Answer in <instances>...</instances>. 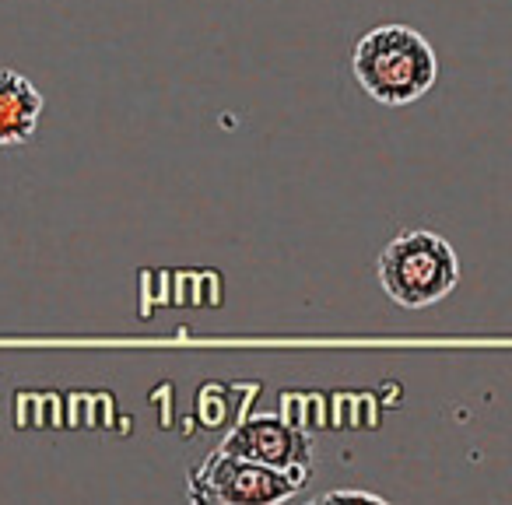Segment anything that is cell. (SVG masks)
<instances>
[{"label":"cell","mask_w":512,"mask_h":505,"mask_svg":"<svg viewBox=\"0 0 512 505\" xmlns=\"http://www.w3.org/2000/svg\"><path fill=\"white\" fill-rule=\"evenodd\" d=\"M218 449L246 456V460L256 463H267V467L292 470V474L302 477L313 474V439H309V432L274 418V414H260V418L235 425Z\"/></svg>","instance_id":"4"},{"label":"cell","mask_w":512,"mask_h":505,"mask_svg":"<svg viewBox=\"0 0 512 505\" xmlns=\"http://www.w3.org/2000/svg\"><path fill=\"white\" fill-rule=\"evenodd\" d=\"M383 502V495H372V491H358V488H344V491H327L320 502Z\"/></svg>","instance_id":"6"},{"label":"cell","mask_w":512,"mask_h":505,"mask_svg":"<svg viewBox=\"0 0 512 505\" xmlns=\"http://www.w3.org/2000/svg\"><path fill=\"white\" fill-rule=\"evenodd\" d=\"M302 484L306 477L292 470L214 449L197 474H190V498L200 505H274L299 495Z\"/></svg>","instance_id":"3"},{"label":"cell","mask_w":512,"mask_h":505,"mask_svg":"<svg viewBox=\"0 0 512 505\" xmlns=\"http://www.w3.org/2000/svg\"><path fill=\"white\" fill-rule=\"evenodd\" d=\"M43 95L25 74L0 71V148H18L39 127Z\"/></svg>","instance_id":"5"},{"label":"cell","mask_w":512,"mask_h":505,"mask_svg":"<svg viewBox=\"0 0 512 505\" xmlns=\"http://www.w3.org/2000/svg\"><path fill=\"white\" fill-rule=\"evenodd\" d=\"M376 274L400 309H428L460 285V257L432 228H407L383 246Z\"/></svg>","instance_id":"2"},{"label":"cell","mask_w":512,"mask_h":505,"mask_svg":"<svg viewBox=\"0 0 512 505\" xmlns=\"http://www.w3.org/2000/svg\"><path fill=\"white\" fill-rule=\"evenodd\" d=\"M351 74L379 106H411L432 92L439 78L435 50L411 25H379L365 32L351 53Z\"/></svg>","instance_id":"1"}]
</instances>
